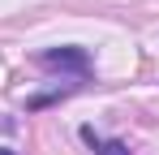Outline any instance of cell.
Returning <instances> with one entry per match:
<instances>
[{
    "instance_id": "3",
    "label": "cell",
    "mask_w": 159,
    "mask_h": 155,
    "mask_svg": "<svg viewBox=\"0 0 159 155\" xmlns=\"http://www.w3.org/2000/svg\"><path fill=\"white\" fill-rule=\"evenodd\" d=\"M0 155H17V151H9V147H0Z\"/></svg>"
},
{
    "instance_id": "2",
    "label": "cell",
    "mask_w": 159,
    "mask_h": 155,
    "mask_svg": "<svg viewBox=\"0 0 159 155\" xmlns=\"http://www.w3.org/2000/svg\"><path fill=\"white\" fill-rule=\"evenodd\" d=\"M82 142H86V147H90L95 155H133L125 142H116V138H103V134H95L90 125L82 129Z\"/></svg>"
},
{
    "instance_id": "1",
    "label": "cell",
    "mask_w": 159,
    "mask_h": 155,
    "mask_svg": "<svg viewBox=\"0 0 159 155\" xmlns=\"http://www.w3.org/2000/svg\"><path fill=\"white\" fill-rule=\"evenodd\" d=\"M39 65H43V69H60V73H78V78L90 73L86 48H48L43 56H39Z\"/></svg>"
}]
</instances>
